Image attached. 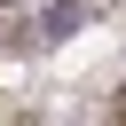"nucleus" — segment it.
I'll list each match as a JSON object with an SVG mask.
<instances>
[{"label":"nucleus","instance_id":"f257e3e1","mask_svg":"<svg viewBox=\"0 0 126 126\" xmlns=\"http://www.w3.org/2000/svg\"><path fill=\"white\" fill-rule=\"evenodd\" d=\"M0 55H8V8H0Z\"/></svg>","mask_w":126,"mask_h":126},{"label":"nucleus","instance_id":"f03ea898","mask_svg":"<svg viewBox=\"0 0 126 126\" xmlns=\"http://www.w3.org/2000/svg\"><path fill=\"white\" fill-rule=\"evenodd\" d=\"M0 8H32V0H0Z\"/></svg>","mask_w":126,"mask_h":126}]
</instances>
